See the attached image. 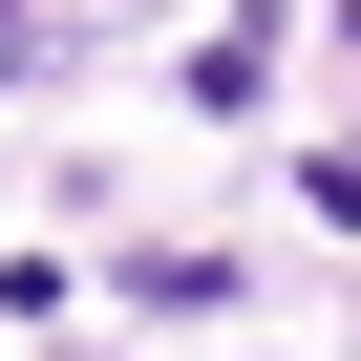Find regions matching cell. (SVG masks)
Masks as SVG:
<instances>
[{"mask_svg": "<svg viewBox=\"0 0 361 361\" xmlns=\"http://www.w3.org/2000/svg\"><path fill=\"white\" fill-rule=\"evenodd\" d=\"M0 64H22V22H0Z\"/></svg>", "mask_w": 361, "mask_h": 361, "instance_id": "6da1fadb", "label": "cell"}]
</instances>
